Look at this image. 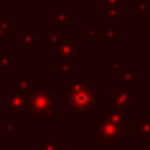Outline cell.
Instances as JSON below:
<instances>
[{"mask_svg":"<svg viewBox=\"0 0 150 150\" xmlns=\"http://www.w3.org/2000/svg\"><path fill=\"white\" fill-rule=\"evenodd\" d=\"M64 88H65V103L74 113H80V115L90 113L101 103V94L96 92L92 87H88L83 76H80V81L72 80L65 83Z\"/></svg>","mask_w":150,"mask_h":150,"instance_id":"1","label":"cell"},{"mask_svg":"<svg viewBox=\"0 0 150 150\" xmlns=\"http://www.w3.org/2000/svg\"><path fill=\"white\" fill-rule=\"evenodd\" d=\"M51 83H42L34 88L28 99V113L34 122H44L53 118V97H51Z\"/></svg>","mask_w":150,"mask_h":150,"instance_id":"2","label":"cell"},{"mask_svg":"<svg viewBox=\"0 0 150 150\" xmlns=\"http://www.w3.org/2000/svg\"><path fill=\"white\" fill-rule=\"evenodd\" d=\"M96 127H97V139H104V143L115 145V146H124L125 139L122 136L124 131H120L115 124L106 120L104 117H96Z\"/></svg>","mask_w":150,"mask_h":150,"instance_id":"3","label":"cell"},{"mask_svg":"<svg viewBox=\"0 0 150 150\" xmlns=\"http://www.w3.org/2000/svg\"><path fill=\"white\" fill-rule=\"evenodd\" d=\"M103 117H104L106 120H110L111 124H115L120 131L125 129V115L122 113L120 108H104Z\"/></svg>","mask_w":150,"mask_h":150,"instance_id":"4","label":"cell"},{"mask_svg":"<svg viewBox=\"0 0 150 150\" xmlns=\"http://www.w3.org/2000/svg\"><path fill=\"white\" fill-rule=\"evenodd\" d=\"M111 99H113L115 108H120V110H124V108H127V106H131L134 103L127 92H113L111 94Z\"/></svg>","mask_w":150,"mask_h":150,"instance_id":"5","label":"cell"},{"mask_svg":"<svg viewBox=\"0 0 150 150\" xmlns=\"http://www.w3.org/2000/svg\"><path fill=\"white\" fill-rule=\"evenodd\" d=\"M146 124H143V118L138 117V127H136V136L138 138H150V124H148V117H145Z\"/></svg>","mask_w":150,"mask_h":150,"instance_id":"6","label":"cell"},{"mask_svg":"<svg viewBox=\"0 0 150 150\" xmlns=\"http://www.w3.org/2000/svg\"><path fill=\"white\" fill-rule=\"evenodd\" d=\"M39 150H60V141L58 139H41Z\"/></svg>","mask_w":150,"mask_h":150,"instance_id":"7","label":"cell"},{"mask_svg":"<svg viewBox=\"0 0 150 150\" xmlns=\"http://www.w3.org/2000/svg\"><path fill=\"white\" fill-rule=\"evenodd\" d=\"M16 150H34V148H16Z\"/></svg>","mask_w":150,"mask_h":150,"instance_id":"8","label":"cell"}]
</instances>
